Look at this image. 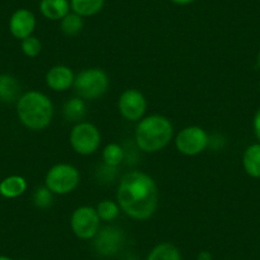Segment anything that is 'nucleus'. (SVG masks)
I'll return each instance as SVG.
<instances>
[{"mask_svg": "<svg viewBox=\"0 0 260 260\" xmlns=\"http://www.w3.org/2000/svg\"><path fill=\"white\" fill-rule=\"evenodd\" d=\"M117 203L129 217L138 221L151 218L158 206V189L149 175L126 172L117 187Z\"/></svg>", "mask_w": 260, "mask_h": 260, "instance_id": "1", "label": "nucleus"}, {"mask_svg": "<svg viewBox=\"0 0 260 260\" xmlns=\"http://www.w3.org/2000/svg\"><path fill=\"white\" fill-rule=\"evenodd\" d=\"M17 114L26 127L31 130H42L51 122L54 106L46 94L37 91H29L19 97Z\"/></svg>", "mask_w": 260, "mask_h": 260, "instance_id": "2", "label": "nucleus"}, {"mask_svg": "<svg viewBox=\"0 0 260 260\" xmlns=\"http://www.w3.org/2000/svg\"><path fill=\"white\" fill-rule=\"evenodd\" d=\"M174 127L167 117L151 115L142 120L137 126L136 141L139 148L147 153L161 151L170 143Z\"/></svg>", "mask_w": 260, "mask_h": 260, "instance_id": "3", "label": "nucleus"}, {"mask_svg": "<svg viewBox=\"0 0 260 260\" xmlns=\"http://www.w3.org/2000/svg\"><path fill=\"white\" fill-rule=\"evenodd\" d=\"M73 86L82 99L96 100L106 93L109 88V77L102 69H86L74 78Z\"/></svg>", "mask_w": 260, "mask_h": 260, "instance_id": "4", "label": "nucleus"}, {"mask_svg": "<svg viewBox=\"0 0 260 260\" xmlns=\"http://www.w3.org/2000/svg\"><path fill=\"white\" fill-rule=\"evenodd\" d=\"M79 171L68 164L55 165L46 175V187L52 194L65 195L77 189L79 185Z\"/></svg>", "mask_w": 260, "mask_h": 260, "instance_id": "5", "label": "nucleus"}, {"mask_svg": "<svg viewBox=\"0 0 260 260\" xmlns=\"http://www.w3.org/2000/svg\"><path fill=\"white\" fill-rule=\"evenodd\" d=\"M71 144L79 154L88 156L94 153L101 144L100 130L91 122H78L72 130Z\"/></svg>", "mask_w": 260, "mask_h": 260, "instance_id": "6", "label": "nucleus"}, {"mask_svg": "<svg viewBox=\"0 0 260 260\" xmlns=\"http://www.w3.org/2000/svg\"><path fill=\"white\" fill-rule=\"evenodd\" d=\"M175 144L180 153L185 156H197L208 147L209 137L202 127L187 126L177 134Z\"/></svg>", "mask_w": 260, "mask_h": 260, "instance_id": "7", "label": "nucleus"}, {"mask_svg": "<svg viewBox=\"0 0 260 260\" xmlns=\"http://www.w3.org/2000/svg\"><path fill=\"white\" fill-rule=\"evenodd\" d=\"M71 226L78 239H93L100 231V217L97 211L92 207H79L72 216Z\"/></svg>", "mask_w": 260, "mask_h": 260, "instance_id": "8", "label": "nucleus"}, {"mask_svg": "<svg viewBox=\"0 0 260 260\" xmlns=\"http://www.w3.org/2000/svg\"><path fill=\"white\" fill-rule=\"evenodd\" d=\"M94 250L102 256H112L122 247L125 241L124 234L116 227H105L100 229L96 236L93 237Z\"/></svg>", "mask_w": 260, "mask_h": 260, "instance_id": "9", "label": "nucleus"}, {"mask_svg": "<svg viewBox=\"0 0 260 260\" xmlns=\"http://www.w3.org/2000/svg\"><path fill=\"white\" fill-rule=\"evenodd\" d=\"M147 101L143 93L137 89H126L119 99L120 114L130 121L142 119L146 112Z\"/></svg>", "mask_w": 260, "mask_h": 260, "instance_id": "10", "label": "nucleus"}, {"mask_svg": "<svg viewBox=\"0 0 260 260\" xmlns=\"http://www.w3.org/2000/svg\"><path fill=\"white\" fill-rule=\"evenodd\" d=\"M36 28V17L28 9H18L9 21V31L16 39L24 40L32 36Z\"/></svg>", "mask_w": 260, "mask_h": 260, "instance_id": "11", "label": "nucleus"}, {"mask_svg": "<svg viewBox=\"0 0 260 260\" xmlns=\"http://www.w3.org/2000/svg\"><path fill=\"white\" fill-rule=\"evenodd\" d=\"M74 74L71 68L65 65H55L47 72L46 83L52 91H67L74 83Z\"/></svg>", "mask_w": 260, "mask_h": 260, "instance_id": "12", "label": "nucleus"}, {"mask_svg": "<svg viewBox=\"0 0 260 260\" xmlns=\"http://www.w3.org/2000/svg\"><path fill=\"white\" fill-rule=\"evenodd\" d=\"M71 9V3L68 0H41L40 11L42 16L51 21H61Z\"/></svg>", "mask_w": 260, "mask_h": 260, "instance_id": "13", "label": "nucleus"}, {"mask_svg": "<svg viewBox=\"0 0 260 260\" xmlns=\"http://www.w3.org/2000/svg\"><path fill=\"white\" fill-rule=\"evenodd\" d=\"M27 190V181L24 177L12 175L0 182V195L7 199H14L24 194Z\"/></svg>", "mask_w": 260, "mask_h": 260, "instance_id": "14", "label": "nucleus"}, {"mask_svg": "<svg viewBox=\"0 0 260 260\" xmlns=\"http://www.w3.org/2000/svg\"><path fill=\"white\" fill-rule=\"evenodd\" d=\"M242 166L249 176L259 179L260 177V143L247 147L242 156Z\"/></svg>", "mask_w": 260, "mask_h": 260, "instance_id": "15", "label": "nucleus"}, {"mask_svg": "<svg viewBox=\"0 0 260 260\" xmlns=\"http://www.w3.org/2000/svg\"><path fill=\"white\" fill-rule=\"evenodd\" d=\"M21 86L13 76L2 74L0 76V100L3 102H13L18 99Z\"/></svg>", "mask_w": 260, "mask_h": 260, "instance_id": "16", "label": "nucleus"}, {"mask_svg": "<svg viewBox=\"0 0 260 260\" xmlns=\"http://www.w3.org/2000/svg\"><path fill=\"white\" fill-rule=\"evenodd\" d=\"M146 260H181V254L175 245L162 242L151 250Z\"/></svg>", "mask_w": 260, "mask_h": 260, "instance_id": "17", "label": "nucleus"}, {"mask_svg": "<svg viewBox=\"0 0 260 260\" xmlns=\"http://www.w3.org/2000/svg\"><path fill=\"white\" fill-rule=\"evenodd\" d=\"M105 0H71V8L81 17H91L99 13Z\"/></svg>", "mask_w": 260, "mask_h": 260, "instance_id": "18", "label": "nucleus"}, {"mask_svg": "<svg viewBox=\"0 0 260 260\" xmlns=\"http://www.w3.org/2000/svg\"><path fill=\"white\" fill-rule=\"evenodd\" d=\"M62 114L68 121H81L86 115V104L81 99H72L65 102L62 107Z\"/></svg>", "mask_w": 260, "mask_h": 260, "instance_id": "19", "label": "nucleus"}, {"mask_svg": "<svg viewBox=\"0 0 260 260\" xmlns=\"http://www.w3.org/2000/svg\"><path fill=\"white\" fill-rule=\"evenodd\" d=\"M83 28V19L77 13L69 12L64 18L61 19V31L67 36H76Z\"/></svg>", "mask_w": 260, "mask_h": 260, "instance_id": "20", "label": "nucleus"}, {"mask_svg": "<svg viewBox=\"0 0 260 260\" xmlns=\"http://www.w3.org/2000/svg\"><path fill=\"white\" fill-rule=\"evenodd\" d=\"M102 157L107 167H117L124 161V151L119 144L111 143L104 149Z\"/></svg>", "mask_w": 260, "mask_h": 260, "instance_id": "21", "label": "nucleus"}, {"mask_svg": "<svg viewBox=\"0 0 260 260\" xmlns=\"http://www.w3.org/2000/svg\"><path fill=\"white\" fill-rule=\"evenodd\" d=\"M96 211H97V214H99L100 219L110 222V221H114V219L119 216L120 208H119V204L115 203V202L102 201L100 202V204L97 206Z\"/></svg>", "mask_w": 260, "mask_h": 260, "instance_id": "22", "label": "nucleus"}, {"mask_svg": "<svg viewBox=\"0 0 260 260\" xmlns=\"http://www.w3.org/2000/svg\"><path fill=\"white\" fill-rule=\"evenodd\" d=\"M22 51L28 57H36L41 52V42L35 36L27 37L22 40Z\"/></svg>", "mask_w": 260, "mask_h": 260, "instance_id": "23", "label": "nucleus"}, {"mask_svg": "<svg viewBox=\"0 0 260 260\" xmlns=\"http://www.w3.org/2000/svg\"><path fill=\"white\" fill-rule=\"evenodd\" d=\"M34 203L39 208H47L52 204V192L47 187H39L34 194Z\"/></svg>", "mask_w": 260, "mask_h": 260, "instance_id": "24", "label": "nucleus"}, {"mask_svg": "<svg viewBox=\"0 0 260 260\" xmlns=\"http://www.w3.org/2000/svg\"><path fill=\"white\" fill-rule=\"evenodd\" d=\"M252 126H254V133L257 141L260 142V109L257 110L256 114L254 116V121H252Z\"/></svg>", "mask_w": 260, "mask_h": 260, "instance_id": "25", "label": "nucleus"}, {"mask_svg": "<svg viewBox=\"0 0 260 260\" xmlns=\"http://www.w3.org/2000/svg\"><path fill=\"white\" fill-rule=\"evenodd\" d=\"M197 260H213V257H212V254L209 251H201L198 254V257H197Z\"/></svg>", "mask_w": 260, "mask_h": 260, "instance_id": "26", "label": "nucleus"}, {"mask_svg": "<svg viewBox=\"0 0 260 260\" xmlns=\"http://www.w3.org/2000/svg\"><path fill=\"white\" fill-rule=\"evenodd\" d=\"M171 2L175 4H179V6H186V4L192 3L195 0H171Z\"/></svg>", "mask_w": 260, "mask_h": 260, "instance_id": "27", "label": "nucleus"}, {"mask_svg": "<svg viewBox=\"0 0 260 260\" xmlns=\"http://www.w3.org/2000/svg\"><path fill=\"white\" fill-rule=\"evenodd\" d=\"M0 260H14V259H12V257L9 256H6V255H0Z\"/></svg>", "mask_w": 260, "mask_h": 260, "instance_id": "28", "label": "nucleus"}, {"mask_svg": "<svg viewBox=\"0 0 260 260\" xmlns=\"http://www.w3.org/2000/svg\"><path fill=\"white\" fill-rule=\"evenodd\" d=\"M257 64H259L260 67V50H259V54H257Z\"/></svg>", "mask_w": 260, "mask_h": 260, "instance_id": "29", "label": "nucleus"}, {"mask_svg": "<svg viewBox=\"0 0 260 260\" xmlns=\"http://www.w3.org/2000/svg\"><path fill=\"white\" fill-rule=\"evenodd\" d=\"M259 88H260V83H259Z\"/></svg>", "mask_w": 260, "mask_h": 260, "instance_id": "30", "label": "nucleus"}]
</instances>
